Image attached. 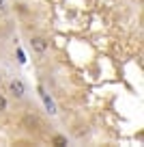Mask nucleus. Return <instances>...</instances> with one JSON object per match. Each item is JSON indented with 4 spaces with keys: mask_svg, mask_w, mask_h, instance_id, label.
<instances>
[{
    "mask_svg": "<svg viewBox=\"0 0 144 147\" xmlns=\"http://www.w3.org/2000/svg\"><path fill=\"white\" fill-rule=\"evenodd\" d=\"M9 91L13 93V97H24V93H26V87H24V82L22 80H11V84H9Z\"/></svg>",
    "mask_w": 144,
    "mask_h": 147,
    "instance_id": "nucleus-1",
    "label": "nucleus"
},
{
    "mask_svg": "<svg viewBox=\"0 0 144 147\" xmlns=\"http://www.w3.org/2000/svg\"><path fill=\"white\" fill-rule=\"evenodd\" d=\"M30 46H32V50L39 52V54H43V52L47 50V41H45L43 37H35V39L30 41Z\"/></svg>",
    "mask_w": 144,
    "mask_h": 147,
    "instance_id": "nucleus-2",
    "label": "nucleus"
},
{
    "mask_svg": "<svg viewBox=\"0 0 144 147\" xmlns=\"http://www.w3.org/2000/svg\"><path fill=\"white\" fill-rule=\"evenodd\" d=\"M39 93H41V97H43V102H45V108H47V113H50V115H56V106H54V102L47 97V93H45L41 87H39Z\"/></svg>",
    "mask_w": 144,
    "mask_h": 147,
    "instance_id": "nucleus-3",
    "label": "nucleus"
},
{
    "mask_svg": "<svg viewBox=\"0 0 144 147\" xmlns=\"http://www.w3.org/2000/svg\"><path fill=\"white\" fill-rule=\"evenodd\" d=\"M52 143L58 145V147H63V145H67V138H65V136H54V138H52Z\"/></svg>",
    "mask_w": 144,
    "mask_h": 147,
    "instance_id": "nucleus-4",
    "label": "nucleus"
},
{
    "mask_svg": "<svg viewBox=\"0 0 144 147\" xmlns=\"http://www.w3.org/2000/svg\"><path fill=\"white\" fill-rule=\"evenodd\" d=\"M2 110H7V100L0 95V113H2Z\"/></svg>",
    "mask_w": 144,
    "mask_h": 147,
    "instance_id": "nucleus-5",
    "label": "nucleus"
},
{
    "mask_svg": "<svg viewBox=\"0 0 144 147\" xmlns=\"http://www.w3.org/2000/svg\"><path fill=\"white\" fill-rule=\"evenodd\" d=\"M2 2H5V0H0V7H2Z\"/></svg>",
    "mask_w": 144,
    "mask_h": 147,
    "instance_id": "nucleus-6",
    "label": "nucleus"
},
{
    "mask_svg": "<svg viewBox=\"0 0 144 147\" xmlns=\"http://www.w3.org/2000/svg\"><path fill=\"white\" fill-rule=\"evenodd\" d=\"M0 82H2V78H0Z\"/></svg>",
    "mask_w": 144,
    "mask_h": 147,
    "instance_id": "nucleus-7",
    "label": "nucleus"
}]
</instances>
